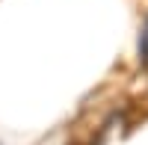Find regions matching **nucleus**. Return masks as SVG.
<instances>
[{"mask_svg": "<svg viewBox=\"0 0 148 145\" xmlns=\"http://www.w3.org/2000/svg\"><path fill=\"white\" fill-rule=\"evenodd\" d=\"M139 53H142V59L148 62V27H145V33H142V42H139Z\"/></svg>", "mask_w": 148, "mask_h": 145, "instance_id": "nucleus-1", "label": "nucleus"}]
</instances>
